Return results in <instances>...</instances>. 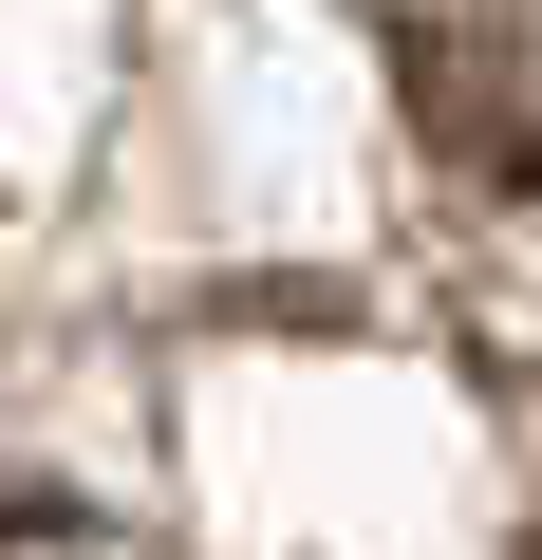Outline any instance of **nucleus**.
I'll return each mask as SVG.
<instances>
[{
    "label": "nucleus",
    "instance_id": "nucleus-1",
    "mask_svg": "<svg viewBox=\"0 0 542 560\" xmlns=\"http://www.w3.org/2000/svg\"><path fill=\"white\" fill-rule=\"evenodd\" d=\"M393 113L430 131L449 187L542 206V0H412L393 20Z\"/></svg>",
    "mask_w": 542,
    "mask_h": 560
}]
</instances>
